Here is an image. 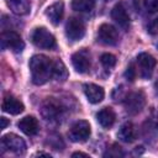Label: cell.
<instances>
[{
    "label": "cell",
    "mask_w": 158,
    "mask_h": 158,
    "mask_svg": "<svg viewBox=\"0 0 158 158\" xmlns=\"http://www.w3.org/2000/svg\"><path fill=\"white\" fill-rule=\"evenodd\" d=\"M30 72L33 84L43 85L53 78V60L47 56L36 54L30 59Z\"/></svg>",
    "instance_id": "cell-1"
},
{
    "label": "cell",
    "mask_w": 158,
    "mask_h": 158,
    "mask_svg": "<svg viewBox=\"0 0 158 158\" xmlns=\"http://www.w3.org/2000/svg\"><path fill=\"white\" fill-rule=\"evenodd\" d=\"M31 41L38 48L52 49L56 47V38L46 27L35 28L31 35Z\"/></svg>",
    "instance_id": "cell-2"
},
{
    "label": "cell",
    "mask_w": 158,
    "mask_h": 158,
    "mask_svg": "<svg viewBox=\"0 0 158 158\" xmlns=\"http://www.w3.org/2000/svg\"><path fill=\"white\" fill-rule=\"evenodd\" d=\"M1 147H2L4 151H10L15 154H23L26 152L25 141L15 133H7V135L2 136Z\"/></svg>",
    "instance_id": "cell-3"
},
{
    "label": "cell",
    "mask_w": 158,
    "mask_h": 158,
    "mask_svg": "<svg viewBox=\"0 0 158 158\" xmlns=\"http://www.w3.org/2000/svg\"><path fill=\"white\" fill-rule=\"evenodd\" d=\"M90 125L85 120L77 121L68 132V137L72 142H85L90 136Z\"/></svg>",
    "instance_id": "cell-4"
},
{
    "label": "cell",
    "mask_w": 158,
    "mask_h": 158,
    "mask_svg": "<svg viewBox=\"0 0 158 158\" xmlns=\"http://www.w3.org/2000/svg\"><path fill=\"white\" fill-rule=\"evenodd\" d=\"M144 104H146V98L143 91L141 90L130 93L125 99V109L131 115H136L141 112L142 109L144 107Z\"/></svg>",
    "instance_id": "cell-5"
},
{
    "label": "cell",
    "mask_w": 158,
    "mask_h": 158,
    "mask_svg": "<svg viewBox=\"0 0 158 158\" xmlns=\"http://www.w3.org/2000/svg\"><path fill=\"white\" fill-rule=\"evenodd\" d=\"M1 44L2 48H9L15 53L21 52L25 48V43L21 36L15 31H6L1 35Z\"/></svg>",
    "instance_id": "cell-6"
},
{
    "label": "cell",
    "mask_w": 158,
    "mask_h": 158,
    "mask_svg": "<svg viewBox=\"0 0 158 158\" xmlns=\"http://www.w3.org/2000/svg\"><path fill=\"white\" fill-rule=\"evenodd\" d=\"M65 35L70 41H80L85 35V25L78 17H72L65 25Z\"/></svg>",
    "instance_id": "cell-7"
},
{
    "label": "cell",
    "mask_w": 158,
    "mask_h": 158,
    "mask_svg": "<svg viewBox=\"0 0 158 158\" xmlns=\"http://www.w3.org/2000/svg\"><path fill=\"white\" fill-rule=\"evenodd\" d=\"M98 41L105 46H115L118 41V32L114 26L102 23L98 30Z\"/></svg>",
    "instance_id": "cell-8"
},
{
    "label": "cell",
    "mask_w": 158,
    "mask_h": 158,
    "mask_svg": "<svg viewBox=\"0 0 158 158\" xmlns=\"http://www.w3.org/2000/svg\"><path fill=\"white\" fill-rule=\"evenodd\" d=\"M137 64H138V68H139L141 77L143 79H149L153 74L157 60L149 53H139L137 56Z\"/></svg>",
    "instance_id": "cell-9"
},
{
    "label": "cell",
    "mask_w": 158,
    "mask_h": 158,
    "mask_svg": "<svg viewBox=\"0 0 158 158\" xmlns=\"http://www.w3.org/2000/svg\"><path fill=\"white\" fill-rule=\"evenodd\" d=\"M72 64L78 73H86L90 68V53L88 49H81L72 56Z\"/></svg>",
    "instance_id": "cell-10"
},
{
    "label": "cell",
    "mask_w": 158,
    "mask_h": 158,
    "mask_svg": "<svg viewBox=\"0 0 158 158\" xmlns=\"http://www.w3.org/2000/svg\"><path fill=\"white\" fill-rule=\"evenodd\" d=\"M63 112V107L54 100H47V102L43 105L42 107V115L46 120L48 121H58L59 117L62 116Z\"/></svg>",
    "instance_id": "cell-11"
},
{
    "label": "cell",
    "mask_w": 158,
    "mask_h": 158,
    "mask_svg": "<svg viewBox=\"0 0 158 158\" xmlns=\"http://www.w3.org/2000/svg\"><path fill=\"white\" fill-rule=\"evenodd\" d=\"M111 17L112 20L121 27L123 28L125 31L128 30L130 27V16L126 11V9L123 7V5L120 2V4H116L112 10H111Z\"/></svg>",
    "instance_id": "cell-12"
},
{
    "label": "cell",
    "mask_w": 158,
    "mask_h": 158,
    "mask_svg": "<svg viewBox=\"0 0 158 158\" xmlns=\"http://www.w3.org/2000/svg\"><path fill=\"white\" fill-rule=\"evenodd\" d=\"M63 15H64V2L60 1V0L49 5L46 10V16L49 19V21L54 26H57L62 21Z\"/></svg>",
    "instance_id": "cell-13"
},
{
    "label": "cell",
    "mask_w": 158,
    "mask_h": 158,
    "mask_svg": "<svg viewBox=\"0 0 158 158\" xmlns=\"http://www.w3.org/2000/svg\"><path fill=\"white\" fill-rule=\"evenodd\" d=\"M19 128L27 136H35L40 131V125L36 117L33 116H25L23 118H21L17 123Z\"/></svg>",
    "instance_id": "cell-14"
},
{
    "label": "cell",
    "mask_w": 158,
    "mask_h": 158,
    "mask_svg": "<svg viewBox=\"0 0 158 158\" xmlns=\"http://www.w3.org/2000/svg\"><path fill=\"white\" fill-rule=\"evenodd\" d=\"M84 93L86 99L89 100V102L91 104H99L102 101L104 96H105V91L101 86L96 85V84H85L84 85Z\"/></svg>",
    "instance_id": "cell-15"
},
{
    "label": "cell",
    "mask_w": 158,
    "mask_h": 158,
    "mask_svg": "<svg viewBox=\"0 0 158 158\" xmlns=\"http://www.w3.org/2000/svg\"><path fill=\"white\" fill-rule=\"evenodd\" d=\"M1 107H2V111L7 112V114H11V115H19L25 109L23 104L19 99H16L15 96H11V95L5 96Z\"/></svg>",
    "instance_id": "cell-16"
},
{
    "label": "cell",
    "mask_w": 158,
    "mask_h": 158,
    "mask_svg": "<svg viewBox=\"0 0 158 158\" xmlns=\"http://www.w3.org/2000/svg\"><path fill=\"white\" fill-rule=\"evenodd\" d=\"M117 137L120 141L125 142V143H132L136 137H137V128L132 122H125L118 132H117Z\"/></svg>",
    "instance_id": "cell-17"
},
{
    "label": "cell",
    "mask_w": 158,
    "mask_h": 158,
    "mask_svg": "<svg viewBox=\"0 0 158 158\" xmlns=\"http://www.w3.org/2000/svg\"><path fill=\"white\" fill-rule=\"evenodd\" d=\"M115 118L116 115L111 107H104L96 114V120L104 128H110L115 123Z\"/></svg>",
    "instance_id": "cell-18"
},
{
    "label": "cell",
    "mask_w": 158,
    "mask_h": 158,
    "mask_svg": "<svg viewBox=\"0 0 158 158\" xmlns=\"http://www.w3.org/2000/svg\"><path fill=\"white\" fill-rule=\"evenodd\" d=\"M7 6L15 15L23 16L30 12L31 2L30 0H7Z\"/></svg>",
    "instance_id": "cell-19"
},
{
    "label": "cell",
    "mask_w": 158,
    "mask_h": 158,
    "mask_svg": "<svg viewBox=\"0 0 158 158\" xmlns=\"http://www.w3.org/2000/svg\"><path fill=\"white\" fill-rule=\"evenodd\" d=\"M53 78H56L57 80H60V81H64L68 78L67 67L60 59L53 60Z\"/></svg>",
    "instance_id": "cell-20"
},
{
    "label": "cell",
    "mask_w": 158,
    "mask_h": 158,
    "mask_svg": "<svg viewBox=\"0 0 158 158\" xmlns=\"http://www.w3.org/2000/svg\"><path fill=\"white\" fill-rule=\"evenodd\" d=\"M94 6H95V0H73L72 2L73 10L80 11V12L91 11Z\"/></svg>",
    "instance_id": "cell-21"
},
{
    "label": "cell",
    "mask_w": 158,
    "mask_h": 158,
    "mask_svg": "<svg viewBox=\"0 0 158 158\" xmlns=\"http://www.w3.org/2000/svg\"><path fill=\"white\" fill-rule=\"evenodd\" d=\"M100 62H101V64L106 69H110V68L115 67V64H116V57L114 54H110V53H104L100 57Z\"/></svg>",
    "instance_id": "cell-22"
},
{
    "label": "cell",
    "mask_w": 158,
    "mask_h": 158,
    "mask_svg": "<svg viewBox=\"0 0 158 158\" xmlns=\"http://www.w3.org/2000/svg\"><path fill=\"white\" fill-rule=\"evenodd\" d=\"M105 157H118V156H122V152H121V147L118 144H112L111 148L107 149V152L104 154Z\"/></svg>",
    "instance_id": "cell-23"
},
{
    "label": "cell",
    "mask_w": 158,
    "mask_h": 158,
    "mask_svg": "<svg viewBox=\"0 0 158 158\" xmlns=\"http://www.w3.org/2000/svg\"><path fill=\"white\" fill-rule=\"evenodd\" d=\"M144 7L149 12H157L158 11V0H144Z\"/></svg>",
    "instance_id": "cell-24"
},
{
    "label": "cell",
    "mask_w": 158,
    "mask_h": 158,
    "mask_svg": "<svg viewBox=\"0 0 158 158\" xmlns=\"http://www.w3.org/2000/svg\"><path fill=\"white\" fill-rule=\"evenodd\" d=\"M125 77H126V79L130 80V81H133V80H135V78H136V69H135L133 64H130V65L127 67V69H126V72H125Z\"/></svg>",
    "instance_id": "cell-25"
},
{
    "label": "cell",
    "mask_w": 158,
    "mask_h": 158,
    "mask_svg": "<svg viewBox=\"0 0 158 158\" xmlns=\"http://www.w3.org/2000/svg\"><path fill=\"white\" fill-rule=\"evenodd\" d=\"M147 30H148V32H149L151 35H157V33H158V17L153 19V20L149 22Z\"/></svg>",
    "instance_id": "cell-26"
},
{
    "label": "cell",
    "mask_w": 158,
    "mask_h": 158,
    "mask_svg": "<svg viewBox=\"0 0 158 158\" xmlns=\"http://www.w3.org/2000/svg\"><path fill=\"white\" fill-rule=\"evenodd\" d=\"M153 122L156 123V126H157V128H158V109H156V110L153 111Z\"/></svg>",
    "instance_id": "cell-27"
},
{
    "label": "cell",
    "mask_w": 158,
    "mask_h": 158,
    "mask_svg": "<svg viewBox=\"0 0 158 158\" xmlns=\"http://www.w3.org/2000/svg\"><path fill=\"white\" fill-rule=\"evenodd\" d=\"M72 157L74 158V157H89V154H86V153H83V152H74L73 154H72Z\"/></svg>",
    "instance_id": "cell-28"
},
{
    "label": "cell",
    "mask_w": 158,
    "mask_h": 158,
    "mask_svg": "<svg viewBox=\"0 0 158 158\" xmlns=\"http://www.w3.org/2000/svg\"><path fill=\"white\" fill-rule=\"evenodd\" d=\"M0 121H1V130L6 128V126L9 125V121H7L5 117H1V118H0Z\"/></svg>",
    "instance_id": "cell-29"
},
{
    "label": "cell",
    "mask_w": 158,
    "mask_h": 158,
    "mask_svg": "<svg viewBox=\"0 0 158 158\" xmlns=\"http://www.w3.org/2000/svg\"><path fill=\"white\" fill-rule=\"evenodd\" d=\"M154 90H156V94L158 95V80L154 83Z\"/></svg>",
    "instance_id": "cell-30"
}]
</instances>
